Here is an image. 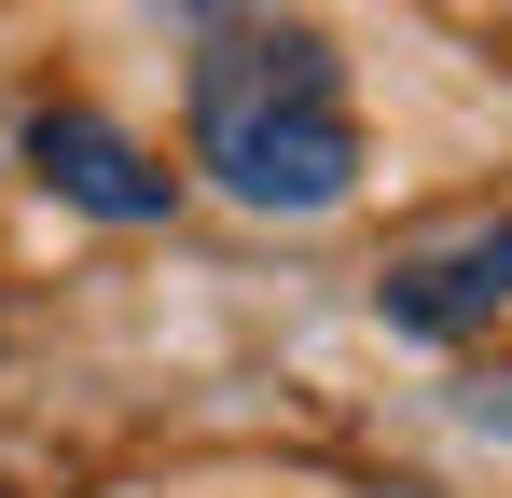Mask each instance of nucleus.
Masks as SVG:
<instances>
[{
  "label": "nucleus",
  "instance_id": "nucleus-3",
  "mask_svg": "<svg viewBox=\"0 0 512 498\" xmlns=\"http://www.w3.org/2000/svg\"><path fill=\"white\" fill-rule=\"evenodd\" d=\"M28 166H42V194H70L97 222H167L180 208V166H153L125 125H97V111H28Z\"/></svg>",
  "mask_w": 512,
  "mask_h": 498
},
{
  "label": "nucleus",
  "instance_id": "nucleus-2",
  "mask_svg": "<svg viewBox=\"0 0 512 498\" xmlns=\"http://www.w3.org/2000/svg\"><path fill=\"white\" fill-rule=\"evenodd\" d=\"M499 305H512V208H471V222L374 263V319L388 332H485Z\"/></svg>",
  "mask_w": 512,
  "mask_h": 498
},
{
  "label": "nucleus",
  "instance_id": "nucleus-4",
  "mask_svg": "<svg viewBox=\"0 0 512 498\" xmlns=\"http://www.w3.org/2000/svg\"><path fill=\"white\" fill-rule=\"evenodd\" d=\"M167 14H208V28H250V14H277V0H167Z\"/></svg>",
  "mask_w": 512,
  "mask_h": 498
},
{
  "label": "nucleus",
  "instance_id": "nucleus-1",
  "mask_svg": "<svg viewBox=\"0 0 512 498\" xmlns=\"http://www.w3.org/2000/svg\"><path fill=\"white\" fill-rule=\"evenodd\" d=\"M194 166L236 194V208H277V222H319L360 194V111H346V56L319 28H208L194 56Z\"/></svg>",
  "mask_w": 512,
  "mask_h": 498
}]
</instances>
